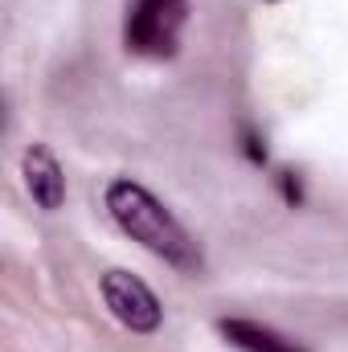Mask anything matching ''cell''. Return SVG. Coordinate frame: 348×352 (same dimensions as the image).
<instances>
[{
    "label": "cell",
    "mask_w": 348,
    "mask_h": 352,
    "mask_svg": "<svg viewBox=\"0 0 348 352\" xmlns=\"http://www.w3.org/2000/svg\"><path fill=\"white\" fill-rule=\"evenodd\" d=\"M102 201H107V213L115 217V226H119L131 242H140L148 254L164 258V263L176 266V270H201V250H197L193 234L176 221L173 209H168L152 188H144L140 180L115 176V180L107 184Z\"/></svg>",
    "instance_id": "cell-1"
},
{
    "label": "cell",
    "mask_w": 348,
    "mask_h": 352,
    "mask_svg": "<svg viewBox=\"0 0 348 352\" xmlns=\"http://www.w3.org/2000/svg\"><path fill=\"white\" fill-rule=\"evenodd\" d=\"M21 176H25V188L29 197L37 201V209L45 213H58L66 205V168L58 164L54 148L50 144H29L25 156H21Z\"/></svg>",
    "instance_id": "cell-4"
},
{
    "label": "cell",
    "mask_w": 348,
    "mask_h": 352,
    "mask_svg": "<svg viewBox=\"0 0 348 352\" xmlns=\"http://www.w3.org/2000/svg\"><path fill=\"white\" fill-rule=\"evenodd\" d=\"M217 332H221L238 352H307L303 344L287 340L283 332L266 328L259 320H217Z\"/></svg>",
    "instance_id": "cell-5"
},
{
    "label": "cell",
    "mask_w": 348,
    "mask_h": 352,
    "mask_svg": "<svg viewBox=\"0 0 348 352\" xmlns=\"http://www.w3.org/2000/svg\"><path fill=\"white\" fill-rule=\"evenodd\" d=\"M102 303L135 336H152L164 324V307H160L156 291L140 274H131V270H107L102 274Z\"/></svg>",
    "instance_id": "cell-3"
},
{
    "label": "cell",
    "mask_w": 348,
    "mask_h": 352,
    "mask_svg": "<svg viewBox=\"0 0 348 352\" xmlns=\"http://www.w3.org/2000/svg\"><path fill=\"white\" fill-rule=\"evenodd\" d=\"M279 188H283L287 205H299V201H303V184H299V176L295 173H279Z\"/></svg>",
    "instance_id": "cell-7"
},
{
    "label": "cell",
    "mask_w": 348,
    "mask_h": 352,
    "mask_svg": "<svg viewBox=\"0 0 348 352\" xmlns=\"http://www.w3.org/2000/svg\"><path fill=\"white\" fill-rule=\"evenodd\" d=\"M184 25H188V0H135L123 25V45L135 58L164 62L176 58Z\"/></svg>",
    "instance_id": "cell-2"
},
{
    "label": "cell",
    "mask_w": 348,
    "mask_h": 352,
    "mask_svg": "<svg viewBox=\"0 0 348 352\" xmlns=\"http://www.w3.org/2000/svg\"><path fill=\"white\" fill-rule=\"evenodd\" d=\"M242 152H246V160L250 164H266V140H262L259 131H242Z\"/></svg>",
    "instance_id": "cell-6"
}]
</instances>
